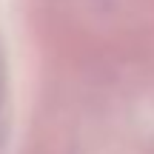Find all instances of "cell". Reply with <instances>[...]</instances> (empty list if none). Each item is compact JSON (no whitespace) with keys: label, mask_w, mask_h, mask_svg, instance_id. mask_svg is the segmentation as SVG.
I'll return each instance as SVG.
<instances>
[]
</instances>
